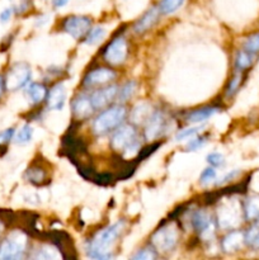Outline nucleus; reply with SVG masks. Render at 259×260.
<instances>
[{"instance_id":"1","label":"nucleus","mask_w":259,"mask_h":260,"mask_svg":"<svg viewBox=\"0 0 259 260\" xmlns=\"http://www.w3.org/2000/svg\"><path fill=\"white\" fill-rule=\"evenodd\" d=\"M122 229H123V223L117 222L114 225H111L108 228L103 229L102 231H99L94 236L93 240L90 241V245H89V255L95 259L111 258L112 255L109 253L111 251L109 249L112 248L114 241L117 240V238L121 234Z\"/></svg>"},{"instance_id":"2","label":"nucleus","mask_w":259,"mask_h":260,"mask_svg":"<svg viewBox=\"0 0 259 260\" xmlns=\"http://www.w3.org/2000/svg\"><path fill=\"white\" fill-rule=\"evenodd\" d=\"M127 111L123 106H116L106 109L99 114L93 123V131L96 135H106L118 127L126 118Z\"/></svg>"},{"instance_id":"3","label":"nucleus","mask_w":259,"mask_h":260,"mask_svg":"<svg viewBox=\"0 0 259 260\" xmlns=\"http://www.w3.org/2000/svg\"><path fill=\"white\" fill-rule=\"evenodd\" d=\"M243 208L240 203L235 200L225 201L217 208V222L223 230H234L241 222Z\"/></svg>"},{"instance_id":"4","label":"nucleus","mask_w":259,"mask_h":260,"mask_svg":"<svg viewBox=\"0 0 259 260\" xmlns=\"http://www.w3.org/2000/svg\"><path fill=\"white\" fill-rule=\"evenodd\" d=\"M27 248V236L15 231L0 244V259H20Z\"/></svg>"},{"instance_id":"5","label":"nucleus","mask_w":259,"mask_h":260,"mask_svg":"<svg viewBox=\"0 0 259 260\" xmlns=\"http://www.w3.org/2000/svg\"><path fill=\"white\" fill-rule=\"evenodd\" d=\"M179 238V231L174 223H168V225L160 228L156 233L152 235L151 243L156 250L161 253H169L175 248Z\"/></svg>"},{"instance_id":"6","label":"nucleus","mask_w":259,"mask_h":260,"mask_svg":"<svg viewBox=\"0 0 259 260\" xmlns=\"http://www.w3.org/2000/svg\"><path fill=\"white\" fill-rule=\"evenodd\" d=\"M112 149L119 152H128L130 149H137L136 128L132 124H124L119 127L111 140Z\"/></svg>"},{"instance_id":"7","label":"nucleus","mask_w":259,"mask_h":260,"mask_svg":"<svg viewBox=\"0 0 259 260\" xmlns=\"http://www.w3.org/2000/svg\"><path fill=\"white\" fill-rule=\"evenodd\" d=\"M30 79V68L25 62H17L10 68L5 76V88L8 90H18L23 88Z\"/></svg>"},{"instance_id":"8","label":"nucleus","mask_w":259,"mask_h":260,"mask_svg":"<svg viewBox=\"0 0 259 260\" xmlns=\"http://www.w3.org/2000/svg\"><path fill=\"white\" fill-rule=\"evenodd\" d=\"M128 53V45L123 37H117L109 43L103 52V57L109 65L117 66L124 62Z\"/></svg>"},{"instance_id":"9","label":"nucleus","mask_w":259,"mask_h":260,"mask_svg":"<svg viewBox=\"0 0 259 260\" xmlns=\"http://www.w3.org/2000/svg\"><path fill=\"white\" fill-rule=\"evenodd\" d=\"M91 25V20L89 18L83 17V15H74V17L68 18L63 22V29L74 37L75 40L85 37L86 33L89 32Z\"/></svg>"},{"instance_id":"10","label":"nucleus","mask_w":259,"mask_h":260,"mask_svg":"<svg viewBox=\"0 0 259 260\" xmlns=\"http://www.w3.org/2000/svg\"><path fill=\"white\" fill-rule=\"evenodd\" d=\"M117 94H118V88L116 85H109L94 91L90 95L94 109H102L107 107L112 101H114V98H117Z\"/></svg>"},{"instance_id":"11","label":"nucleus","mask_w":259,"mask_h":260,"mask_svg":"<svg viewBox=\"0 0 259 260\" xmlns=\"http://www.w3.org/2000/svg\"><path fill=\"white\" fill-rule=\"evenodd\" d=\"M116 78V73L112 69L99 68L95 70L90 71L88 75L84 79V85L85 86H98L103 85V84L109 83Z\"/></svg>"},{"instance_id":"12","label":"nucleus","mask_w":259,"mask_h":260,"mask_svg":"<svg viewBox=\"0 0 259 260\" xmlns=\"http://www.w3.org/2000/svg\"><path fill=\"white\" fill-rule=\"evenodd\" d=\"M192 223L195 230L198 231L201 234V236H203V238H210L213 234L212 218H211L210 213L206 212V211H197L193 215Z\"/></svg>"},{"instance_id":"13","label":"nucleus","mask_w":259,"mask_h":260,"mask_svg":"<svg viewBox=\"0 0 259 260\" xmlns=\"http://www.w3.org/2000/svg\"><path fill=\"white\" fill-rule=\"evenodd\" d=\"M165 127V117L161 112H154L149 119L146 121V128H145V137L147 140H155L161 135Z\"/></svg>"},{"instance_id":"14","label":"nucleus","mask_w":259,"mask_h":260,"mask_svg":"<svg viewBox=\"0 0 259 260\" xmlns=\"http://www.w3.org/2000/svg\"><path fill=\"white\" fill-rule=\"evenodd\" d=\"M46 101H47V107L52 111H58V109H62L63 104L66 101V89L63 86L62 83L56 84L55 86L50 89V91L47 93L46 96Z\"/></svg>"},{"instance_id":"15","label":"nucleus","mask_w":259,"mask_h":260,"mask_svg":"<svg viewBox=\"0 0 259 260\" xmlns=\"http://www.w3.org/2000/svg\"><path fill=\"white\" fill-rule=\"evenodd\" d=\"M244 244H245V234L240 230H234L223 238L221 246L225 253H235L243 248Z\"/></svg>"},{"instance_id":"16","label":"nucleus","mask_w":259,"mask_h":260,"mask_svg":"<svg viewBox=\"0 0 259 260\" xmlns=\"http://www.w3.org/2000/svg\"><path fill=\"white\" fill-rule=\"evenodd\" d=\"M94 111V107L91 104L90 96L88 95H79L75 101L73 102V112L74 116L78 119H85L91 116Z\"/></svg>"},{"instance_id":"17","label":"nucleus","mask_w":259,"mask_h":260,"mask_svg":"<svg viewBox=\"0 0 259 260\" xmlns=\"http://www.w3.org/2000/svg\"><path fill=\"white\" fill-rule=\"evenodd\" d=\"M160 14H161V13H160L159 8H156V7H154V8H151V9L147 10V12L145 13V14L142 15L139 20H137L136 24L134 25L135 32L139 33V35L140 33L146 32L147 29H150V28H151L152 25L157 22Z\"/></svg>"},{"instance_id":"18","label":"nucleus","mask_w":259,"mask_h":260,"mask_svg":"<svg viewBox=\"0 0 259 260\" xmlns=\"http://www.w3.org/2000/svg\"><path fill=\"white\" fill-rule=\"evenodd\" d=\"M218 112V108L216 107H203V108H198L196 111L189 112L187 114V121L190 123H201V122L206 121V119L211 118L212 116H215Z\"/></svg>"},{"instance_id":"19","label":"nucleus","mask_w":259,"mask_h":260,"mask_svg":"<svg viewBox=\"0 0 259 260\" xmlns=\"http://www.w3.org/2000/svg\"><path fill=\"white\" fill-rule=\"evenodd\" d=\"M51 240L56 244L58 250L65 255V251H71L74 253V245L71 241L70 236L68 234L62 233V231H55L51 234Z\"/></svg>"},{"instance_id":"20","label":"nucleus","mask_w":259,"mask_h":260,"mask_svg":"<svg viewBox=\"0 0 259 260\" xmlns=\"http://www.w3.org/2000/svg\"><path fill=\"white\" fill-rule=\"evenodd\" d=\"M151 116V107L147 103H139L134 107L131 112V121L135 124H141L144 122H146L149 119V117Z\"/></svg>"},{"instance_id":"21","label":"nucleus","mask_w":259,"mask_h":260,"mask_svg":"<svg viewBox=\"0 0 259 260\" xmlns=\"http://www.w3.org/2000/svg\"><path fill=\"white\" fill-rule=\"evenodd\" d=\"M25 94H27L28 99L32 102L33 104H38L46 99L47 96V89L45 88V85L38 83H33L30 85H28L27 90H25Z\"/></svg>"},{"instance_id":"22","label":"nucleus","mask_w":259,"mask_h":260,"mask_svg":"<svg viewBox=\"0 0 259 260\" xmlns=\"http://www.w3.org/2000/svg\"><path fill=\"white\" fill-rule=\"evenodd\" d=\"M244 216L246 220L251 221L259 217V196L249 197L244 203Z\"/></svg>"},{"instance_id":"23","label":"nucleus","mask_w":259,"mask_h":260,"mask_svg":"<svg viewBox=\"0 0 259 260\" xmlns=\"http://www.w3.org/2000/svg\"><path fill=\"white\" fill-rule=\"evenodd\" d=\"M25 177L35 185H43L47 183V173L40 167H30L25 173Z\"/></svg>"},{"instance_id":"24","label":"nucleus","mask_w":259,"mask_h":260,"mask_svg":"<svg viewBox=\"0 0 259 260\" xmlns=\"http://www.w3.org/2000/svg\"><path fill=\"white\" fill-rule=\"evenodd\" d=\"M254 62V53L248 52V51L243 50L239 51L238 55L235 58V66L239 71L246 70V69L250 68Z\"/></svg>"},{"instance_id":"25","label":"nucleus","mask_w":259,"mask_h":260,"mask_svg":"<svg viewBox=\"0 0 259 260\" xmlns=\"http://www.w3.org/2000/svg\"><path fill=\"white\" fill-rule=\"evenodd\" d=\"M185 0H161L159 4V10L161 14H172V13L177 12Z\"/></svg>"},{"instance_id":"26","label":"nucleus","mask_w":259,"mask_h":260,"mask_svg":"<svg viewBox=\"0 0 259 260\" xmlns=\"http://www.w3.org/2000/svg\"><path fill=\"white\" fill-rule=\"evenodd\" d=\"M32 136H33V128L29 126V124H24V126H23L14 136V142L17 145H25L32 140Z\"/></svg>"},{"instance_id":"27","label":"nucleus","mask_w":259,"mask_h":260,"mask_svg":"<svg viewBox=\"0 0 259 260\" xmlns=\"http://www.w3.org/2000/svg\"><path fill=\"white\" fill-rule=\"evenodd\" d=\"M104 36H106V29L103 27L90 28L85 36V43L86 45H95L99 41L103 40Z\"/></svg>"},{"instance_id":"28","label":"nucleus","mask_w":259,"mask_h":260,"mask_svg":"<svg viewBox=\"0 0 259 260\" xmlns=\"http://www.w3.org/2000/svg\"><path fill=\"white\" fill-rule=\"evenodd\" d=\"M136 88H137V84L135 83V81H128V83L124 84L121 89H118V94H117L118 101L126 102L127 99L131 98V96L135 94V91H136Z\"/></svg>"},{"instance_id":"29","label":"nucleus","mask_w":259,"mask_h":260,"mask_svg":"<svg viewBox=\"0 0 259 260\" xmlns=\"http://www.w3.org/2000/svg\"><path fill=\"white\" fill-rule=\"evenodd\" d=\"M244 50L254 53V55L259 52V32L253 33L246 38L245 42H244Z\"/></svg>"},{"instance_id":"30","label":"nucleus","mask_w":259,"mask_h":260,"mask_svg":"<svg viewBox=\"0 0 259 260\" xmlns=\"http://www.w3.org/2000/svg\"><path fill=\"white\" fill-rule=\"evenodd\" d=\"M241 80H243V76H241V73L239 71V73H236L235 75L231 78L230 83H229L228 85V90H226V95L233 96L234 94L239 90V88H240Z\"/></svg>"},{"instance_id":"31","label":"nucleus","mask_w":259,"mask_h":260,"mask_svg":"<svg viewBox=\"0 0 259 260\" xmlns=\"http://www.w3.org/2000/svg\"><path fill=\"white\" fill-rule=\"evenodd\" d=\"M201 131L200 127H189V128H184L182 131H179L175 136V140L177 141H183V140H187V139H192V137L197 136L198 132Z\"/></svg>"},{"instance_id":"32","label":"nucleus","mask_w":259,"mask_h":260,"mask_svg":"<svg viewBox=\"0 0 259 260\" xmlns=\"http://www.w3.org/2000/svg\"><path fill=\"white\" fill-rule=\"evenodd\" d=\"M215 179H216V170L213 169V167L206 168L200 177V182L202 183L203 185L210 184V183L213 182Z\"/></svg>"},{"instance_id":"33","label":"nucleus","mask_w":259,"mask_h":260,"mask_svg":"<svg viewBox=\"0 0 259 260\" xmlns=\"http://www.w3.org/2000/svg\"><path fill=\"white\" fill-rule=\"evenodd\" d=\"M135 260H152L156 258V254L152 249H141V250L137 251L134 256H132Z\"/></svg>"},{"instance_id":"34","label":"nucleus","mask_w":259,"mask_h":260,"mask_svg":"<svg viewBox=\"0 0 259 260\" xmlns=\"http://www.w3.org/2000/svg\"><path fill=\"white\" fill-rule=\"evenodd\" d=\"M205 142H206L205 137H196V136L192 137L190 141L188 142L187 150L188 151H196V150L201 149V147L205 145Z\"/></svg>"},{"instance_id":"35","label":"nucleus","mask_w":259,"mask_h":260,"mask_svg":"<svg viewBox=\"0 0 259 260\" xmlns=\"http://www.w3.org/2000/svg\"><path fill=\"white\" fill-rule=\"evenodd\" d=\"M14 139V128H7L0 132V146H5Z\"/></svg>"},{"instance_id":"36","label":"nucleus","mask_w":259,"mask_h":260,"mask_svg":"<svg viewBox=\"0 0 259 260\" xmlns=\"http://www.w3.org/2000/svg\"><path fill=\"white\" fill-rule=\"evenodd\" d=\"M207 162L211 167H220L223 164V156L218 152H212V154L207 155Z\"/></svg>"},{"instance_id":"37","label":"nucleus","mask_w":259,"mask_h":260,"mask_svg":"<svg viewBox=\"0 0 259 260\" xmlns=\"http://www.w3.org/2000/svg\"><path fill=\"white\" fill-rule=\"evenodd\" d=\"M58 254L56 253L55 249H48V248H43L41 249V253L38 254L37 258L40 259H56L58 258Z\"/></svg>"},{"instance_id":"38","label":"nucleus","mask_w":259,"mask_h":260,"mask_svg":"<svg viewBox=\"0 0 259 260\" xmlns=\"http://www.w3.org/2000/svg\"><path fill=\"white\" fill-rule=\"evenodd\" d=\"M12 13H13L12 8H7V9L3 10V12L0 13V22L2 23L8 22V20L10 19V17H12Z\"/></svg>"},{"instance_id":"39","label":"nucleus","mask_w":259,"mask_h":260,"mask_svg":"<svg viewBox=\"0 0 259 260\" xmlns=\"http://www.w3.org/2000/svg\"><path fill=\"white\" fill-rule=\"evenodd\" d=\"M69 0H53V5H55L56 8H61L63 7L65 4H68Z\"/></svg>"},{"instance_id":"40","label":"nucleus","mask_w":259,"mask_h":260,"mask_svg":"<svg viewBox=\"0 0 259 260\" xmlns=\"http://www.w3.org/2000/svg\"><path fill=\"white\" fill-rule=\"evenodd\" d=\"M4 88H5V81L3 76H0V98H2L3 93H4Z\"/></svg>"},{"instance_id":"41","label":"nucleus","mask_w":259,"mask_h":260,"mask_svg":"<svg viewBox=\"0 0 259 260\" xmlns=\"http://www.w3.org/2000/svg\"><path fill=\"white\" fill-rule=\"evenodd\" d=\"M251 246H254V248H258L259 249V234L258 236L255 238V240H254V243L251 244Z\"/></svg>"},{"instance_id":"42","label":"nucleus","mask_w":259,"mask_h":260,"mask_svg":"<svg viewBox=\"0 0 259 260\" xmlns=\"http://www.w3.org/2000/svg\"><path fill=\"white\" fill-rule=\"evenodd\" d=\"M256 223H258V225H259V217H258V222H256Z\"/></svg>"},{"instance_id":"43","label":"nucleus","mask_w":259,"mask_h":260,"mask_svg":"<svg viewBox=\"0 0 259 260\" xmlns=\"http://www.w3.org/2000/svg\"><path fill=\"white\" fill-rule=\"evenodd\" d=\"M0 231H2V225H0Z\"/></svg>"}]
</instances>
